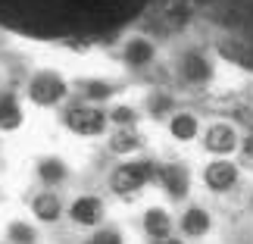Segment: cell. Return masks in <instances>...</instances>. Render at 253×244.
I'll list each match as a JSON object with an SVG mask.
<instances>
[{"label": "cell", "instance_id": "cell-3", "mask_svg": "<svg viewBox=\"0 0 253 244\" xmlns=\"http://www.w3.org/2000/svg\"><path fill=\"white\" fill-rule=\"evenodd\" d=\"M247 185L250 179L241 160H197V191L219 210L241 207Z\"/></svg>", "mask_w": 253, "mask_h": 244}, {"label": "cell", "instance_id": "cell-22", "mask_svg": "<svg viewBox=\"0 0 253 244\" xmlns=\"http://www.w3.org/2000/svg\"><path fill=\"white\" fill-rule=\"evenodd\" d=\"M238 160L247 172H253V129H244V138H241V150H238Z\"/></svg>", "mask_w": 253, "mask_h": 244}, {"label": "cell", "instance_id": "cell-8", "mask_svg": "<svg viewBox=\"0 0 253 244\" xmlns=\"http://www.w3.org/2000/svg\"><path fill=\"white\" fill-rule=\"evenodd\" d=\"M116 216H119V213H116V203L103 188L79 185L75 191H69V200H66V226L94 235L97 229H103L106 222H113Z\"/></svg>", "mask_w": 253, "mask_h": 244}, {"label": "cell", "instance_id": "cell-2", "mask_svg": "<svg viewBox=\"0 0 253 244\" xmlns=\"http://www.w3.org/2000/svg\"><path fill=\"white\" fill-rule=\"evenodd\" d=\"M153 175H157V150L110 163V169L103 172V191L113 197L116 207L134 210L141 200L153 197Z\"/></svg>", "mask_w": 253, "mask_h": 244}, {"label": "cell", "instance_id": "cell-10", "mask_svg": "<svg viewBox=\"0 0 253 244\" xmlns=\"http://www.w3.org/2000/svg\"><path fill=\"white\" fill-rule=\"evenodd\" d=\"M166 47L150 32H128L116 47V63L128 75H157L166 72Z\"/></svg>", "mask_w": 253, "mask_h": 244}, {"label": "cell", "instance_id": "cell-9", "mask_svg": "<svg viewBox=\"0 0 253 244\" xmlns=\"http://www.w3.org/2000/svg\"><path fill=\"white\" fill-rule=\"evenodd\" d=\"M210 116L200 110L197 103L184 100L178 110H175L166 122L157 129V138H163L157 147L166 150V153H181V157H191L200 144V135H203V125H207Z\"/></svg>", "mask_w": 253, "mask_h": 244}, {"label": "cell", "instance_id": "cell-25", "mask_svg": "<svg viewBox=\"0 0 253 244\" xmlns=\"http://www.w3.org/2000/svg\"><path fill=\"white\" fill-rule=\"evenodd\" d=\"M79 244H94V241H91V238H84V241H79Z\"/></svg>", "mask_w": 253, "mask_h": 244}, {"label": "cell", "instance_id": "cell-12", "mask_svg": "<svg viewBox=\"0 0 253 244\" xmlns=\"http://www.w3.org/2000/svg\"><path fill=\"white\" fill-rule=\"evenodd\" d=\"M222 229V210L216 203L194 197L191 203H184L178 210V235L188 244H210L219 238Z\"/></svg>", "mask_w": 253, "mask_h": 244}, {"label": "cell", "instance_id": "cell-24", "mask_svg": "<svg viewBox=\"0 0 253 244\" xmlns=\"http://www.w3.org/2000/svg\"><path fill=\"white\" fill-rule=\"evenodd\" d=\"M157 244H188L181 235H172V238H166V241H157Z\"/></svg>", "mask_w": 253, "mask_h": 244}, {"label": "cell", "instance_id": "cell-19", "mask_svg": "<svg viewBox=\"0 0 253 244\" xmlns=\"http://www.w3.org/2000/svg\"><path fill=\"white\" fill-rule=\"evenodd\" d=\"M41 226L28 216L25 210H13L6 213L3 222H0V238L6 244H41Z\"/></svg>", "mask_w": 253, "mask_h": 244}, {"label": "cell", "instance_id": "cell-23", "mask_svg": "<svg viewBox=\"0 0 253 244\" xmlns=\"http://www.w3.org/2000/svg\"><path fill=\"white\" fill-rule=\"evenodd\" d=\"M241 207H244L250 216H253V179H250V185H247V191H244V197H241Z\"/></svg>", "mask_w": 253, "mask_h": 244}, {"label": "cell", "instance_id": "cell-4", "mask_svg": "<svg viewBox=\"0 0 253 244\" xmlns=\"http://www.w3.org/2000/svg\"><path fill=\"white\" fill-rule=\"evenodd\" d=\"M22 97L32 113L56 116L69 100H75V75L60 66H35L22 79Z\"/></svg>", "mask_w": 253, "mask_h": 244}, {"label": "cell", "instance_id": "cell-1", "mask_svg": "<svg viewBox=\"0 0 253 244\" xmlns=\"http://www.w3.org/2000/svg\"><path fill=\"white\" fill-rule=\"evenodd\" d=\"M219 75H222V60L207 44L188 41L178 44L166 56V82L184 100H200V97L216 94Z\"/></svg>", "mask_w": 253, "mask_h": 244}, {"label": "cell", "instance_id": "cell-18", "mask_svg": "<svg viewBox=\"0 0 253 244\" xmlns=\"http://www.w3.org/2000/svg\"><path fill=\"white\" fill-rule=\"evenodd\" d=\"M128 91H122V85L110 79V75H75V97H82L87 103L110 106L113 100H119Z\"/></svg>", "mask_w": 253, "mask_h": 244}, {"label": "cell", "instance_id": "cell-5", "mask_svg": "<svg viewBox=\"0 0 253 244\" xmlns=\"http://www.w3.org/2000/svg\"><path fill=\"white\" fill-rule=\"evenodd\" d=\"M153 197H163L169 207L181 210L184 203L200 197L197 191V163L181 153H166L157 147V175H153Z\"/></svg>", "mask_w": 253, "mask_h": 244}, {"label": "cell", "instance_id": "cell-26", "mask_svg": "<svg viewBox=\"0 0 253 244\" xmlns=\"http://www.w3.org/2000/svg\"><path fill=\"white\" fill-rule=\"evenodd\" d=\"M235 244H238V241H235ZM241 244H244V241H241Z\"/></svg>", "mask_w": 253, "mask_h": 244}, {"label": "cell", "instance_id": "cell-16", "mask_svg": "<svg viewBox=\"0 0 253 244\" xmlns=\"http://www.w3.org/2000/svg\"><path fill=\"white\" fill-rule=\"evenodd\" d=\"M138 103H141V113H144V119H147V125L153 132L160 129L163 122L169 119V116L178 110V106L184 103V97L175 91V88L169 82H153V85H144L138 94Z\"/></svg>", "mask_w": 253, "mask_h": 244}, {"label": "cell", "instance_id": "cell-21", "mask_svg": "<svg viewBox=\"0 0 253 244\" xmlns=\"http://www.w3.org/2000/svg\"><path fill=\"white\" fill-rule=\"evenodd\" d=\"M94 244H131V235H128V229L122 226V219H113V222H106L103 229H97L94 235H87Z\"/></svg>", "mask_w": 253, "mask_h": 244}, {"label": "cell", "instance_id": "cell-6", "mask_svg": "<svg viewBox=\"0 0 253 244\" xmlns=\"http://www.w3.org/2000/svg\"><path fill=\"white\" fill-rule=\"evenodd\" d=\"M53 122L63 135H69V138L87 144V147H97V150H100V144L106 141V135L113 132L106 106L87 103L82 97H75V100L66 103L63 110L53 116Z\"/></svg>", "mask_w": 253, "mask_h": 244}, {"label": "cell", "instance_id": "cell-13", "mask_svg": "<svg viewBox=\"0 0 253 244\" xmlns=\"http://www.w3.org/2000/svg\"><path fill=\"white\" fill-rule=\"evenodd\" d=\"M131 213H134V229H138L144 244H157V241L178 235V210L169 207L163 197L141 200Z\"/></svg>", "mask_w": 253, "mask_h": 244}, {"label": "cell", "instance_id": "cell-20", "mask_svg": "<svg viewBox=\"0 0 253 244\" xmlns=\"http://www.w3.org/2000/svg\"><path fill=\"white\" fill-rule=\"evenodd\" d=\"M106 113H110L113 129H150L134 94H125V97H119V100H113L110 106H106Z\"/></svg>", "mask_w": 253, "mask_h": 244}, {"label": "cell", "instance_id": "cell-17", "mask_svg": "<svg viewBox=\"0 0 253 244\" xmlns=\"http://www.w3.org/2000/svg\"><path fill=\"white\" fill-rule=\"evenodd\" d=\"M28 122H32V110H28L22 88L13 82H0V138H19Z\"/></svg>", "mask_w": 253, "mask_h": 244}, {"label": "cell", "instance_id": "cell-14", "mask_svg": "<svg viewBox=\"0 0 253 244\" xmlns=\"http://www.w3.org/2000/svg\"><path fill=\"white\" fill-rule=\"evenodd\" d=\"M157 132L153 129H113L106 135V141L100 144V153L106 160L119 163V160H131L141 153L157 150Z\"/></svg>", "mask_w": 253, "mask_h": 244}, {"label": "cell", "instance_id": "cell-11", "mask_svg": "<svg viewBox=\"0 0 253 244\" xmlns=\"http://www.w3.org/2000/svg\"><path fill=\"white\" fill-rule=\"evenodd\" d=\"M241 138H244V129L231 116H210L203 125L197 153L200 160H238Z\"/></svg>", "mask_w": 253, "mask_h": 244}, {"label": "cell", "instance_id": "cell-15", "mask_svg": "<svg viewBox=\"0 0 253 244\" xmlns=\"http://www.w3.org/2000/svg\"><path fill=\"white\" fill-rule=\"evenodd\" d=\"M66 191H50V188H25L22 194V210L32 216L41 229H56L66 222Z\"/></svg>", "mask_w": 253, "mask_h": 244}, {"label": "cell", "instance_id": "cell-7", "mask_svg": "<svg viewBox=\"0 0 253 244\" xmlns=\"http://www.w3.org/2000/svg\"><path fill=\"white\" fill-rule=\"evenodd\" d=\"M28 175V188H50V191H75L82 179V169L66 150L60 147H47L32 153V160L25 166Z\"/></svg>", "mask_w": 253, "mask_h": 244}]
</instances>
